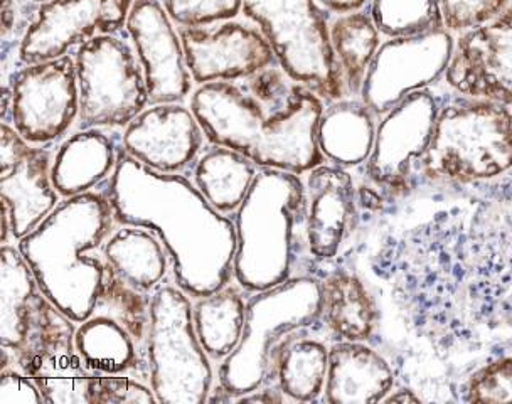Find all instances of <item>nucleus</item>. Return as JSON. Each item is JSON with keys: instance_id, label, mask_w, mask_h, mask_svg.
Returning <instances> with one entry per match:
<instances>
[{"instance_id": "nucleus-1", "label": "nucleus", "mask_w": 512, "mask_h": 404, "mask_svg": "<svg viewBox=\"0 0 512 404\" xmlns=\"http://www.w3.org/2000/svg\"><path fill=\"white\" fill-rule=\"evenodd\" d=\"M103 192L120 226L159 236L174 282L189 297L211 295L235 278V219L214 209L187 177L154 171L122 150Z\"/></svg>"}, {"instance_id": "nucleus-2", "label": "nucleus", "mask_w": 512, "mask_h": 404, "mask_svg": "<svg viewBox=\"0 0 512 404\" xmlns=\"http://www.w3.org/2000/svg\"><path fill=\"white\" fill-rule=\"evenodd\" d=\"M209 144L241 152L258 167L309 174L326 162L317 144L324 100L294 83L285 101L260 100L245 83L213 81L191 96Z\"/></svg>"}, {"instance_id": "nucleus-3", "label": "nucleus", "mask_w": 512, "mask_h": 404, "mask_svg": "<svg viewBox=\"0 0 512 404\" xmlns=\"http://www.w3.org/2000/svg\"><path fill=\"white\" fill-rule=\"evenodd\" d=\"M115 223L105 192H85L59 202L17 241L44 295L76 324L90 317L102 293L108 266L95 251L105 246Z\"/></svg>"}, {"instance_id": "nucleus-4", "label": "nucleus", "mask_w": 512, "mask_h": 404, "mask_svg": "<svg viewBox=\"0 0 512 404\" xmlns=\"http://www.w3.org/2000/svg\"><path fill=\"white\" fill-rule=\"evenodd\" d=\"M235 280L245 292L277 287L294 275L300 231L307 223V189L294 172L260 167L236 211Z\"/></svg>"}, {"instance_id": "nucleus-5", "label": "nucleus", "mask_w": 512, "mask_h": 404, "mask_svg": "<svg viewBox=\"0 0 512 404\" xmlns=\"http://www.w3.org/2000/svg\"><path fill=\"white\" fill-rule=\"evenodd\" d=\"M322 320L320 280L297 275L277 287L251 293L246 302L243 337L221 361L218 381L233 401L265 386H275L283 352L309 335Z\"/></svg>"}, {"instance_id": "nucleus-6", "label": "nucleus", "mask_w": 512, "mask_h": 404, "mask_svg": "<svg viewBox=\"0 0 512 404\" xmlns=\"http://www.w3.org/2000/svg\"><path fill=\"white\" fill-rule=\"evenodd\" d=\"M420 169L430 181L460 184L504 176L512 169L511 108L464 95L445 101Z\"/></svg>"}, {"instance_id": "nucleus-7", "label": "nucleus", "mask_w": 512, "mask_h": 404, "mask_svg": "<svg viewBox=\"0 0 512 404\" xmlns=\"http://www.w3.org/2000/svg\"><path fill=\"white\" fill-rule=\"evenodd\" d=\"M241 12L258 26L290 81L327 103L346 96L331 26L317 0H243Z\"/></svg>"}, {"instance_id": "nucleus-8", "label": "nucleus", "mask_w": 512, "mask_h": 404, "mask_svg": "<svg viewBox=\"0 0 512 404\" xmlns=\"http://www.w3.org/2000/svg\"><path fill=\"white\" fill-rule=\"evenodd\" d=\"M191 297L164 282L150 298L149 383L162 404L208 403L213 366L194 327Z\"/></svg>"}, {"instance_id": "nucleus-9", "label": "nucleus", "mask_w": 512, "mask_h": 404, "mask_svg": "<svg viewBox=\"0 0 512 404\" xmlns=\"http://www.w3.org/2000/svg\"><path fill=\"white\" fill-rule=\"evenodd\" d=\"M76 322L44 295L17 246L2 245V352L27 376L76 351Z\"/></svg>"}, {"instance_id": "nucleus-10", "label": "nucleus", "mask_w": 512, "mask_h": 404, "mask_svg": "<svg viewBox=\"0 0 512 404\" xmlns=\"http://www.w3.org/2000/svg\"><path fill=\"white\" fill-rule=\"evenodd\" d=\"M78 128H123L149 107L139 56L118 34H98L76 49Z\"/></svg>"}, {"instance_id": "nucleus-11", "label": "nucleus", "mask_w": 512, "mask_h": 404, "mask_svg": "<svg viewBox=\"0 0 512 404\" xmlns=\"http://www.w3.org/2000/svg\"><path fill=\"white\" fill-rule=\"evenodd\" d=\"M150 298L108 268L95 309L76 327L75 349L90 371L132 376L149 369Z\"/></svg>"}, {"instance_id": "nucleus-12", "label": "nucleus", "mask_w": 512, "mask_h": 404, "mask_svg": "<svg viewBox=\"0 0 512 404\" xmlns=\"http://www.w3.org/2000/svg\"><path fill=\"white\" fill-rule=\"evenodd\" d=\"M4 86L12 91L11 123L31 145L61 139L80 113L76 61L71 54L24 64Z\"/></svg>"}, {"instance_id": "nucleus-13", "label": "nucleus", "mask_w": 512, "mask_h": 404, "mask_svg": "<svg viewBox=\"0 0 512 404\" xmlns=\"http://www.w3.org/2000/svg\"><path fill=\"white\" fill-rule=\"evenodd\" d=\"M454 46L447 29L388 39L379 46L369 66L361 101L374 117H384L410 93L427 90V86L445 76Z\"/></svg>"}, {"instance_id": "nucleus-14", "label": "nucleus", "mask_w": 512, "mask_h": 404, "mask_svg": "<svg viewBox=\"0 0 512 404\" xmlns=\"http://www.w3.org/2000/svg\"><path fill=\"white\" fill-rule=\"evenodd\" d=\"M135 0H48L22 36L21 64L66 56L98 34H120Z\"/></svg>"}, {"instance_id": "nucleus-15", "label": "nucleus", "mask_w": 512, "mask_h": 404, "mask_svg": "<svg viewBox=\"0 0 512 404\" xmlns=\"http://www.w3.org/2000/svg\"><path fill=\"white\" fill-rule=\"evenodd\" d=\"M438 108L437 98L428 90H420L384 115L366 162L369 181L393 192L410 187L415 165H420L432 142Z\"/></svg>"}, {"instance_id": "nucleus-16", "label": "nucleus", "mask_w": 512, "mask_h": 404, "mask_svg": "<svg viewBox=\"0 0 512 404\" xmlns=\"http://www.w3.org/2000/svg\"><path fill=\"white\" fill-rule=\"evenodd\" d=\"M445 81L459 95L512 107V6L494 21L460 34Z\"/></svg>"}, {"instance_id": "nucleus-17", "label": "nucleus", "mask_w": 512, "mask_h": 404, "mask_svg": "<svg viewBox=\"0 0 512 404\" xmlns=\"http://www.w3.org/2000/svg\"><path fill=\"white\" fill-rule=\"evenodd\" d=\"M132 39L144 68L149 105L182 103L192 90L181 36L162 0H135L127 19Z\"/></svg>"}, {"instance_id": "nucleus-18", "label": "nucleus", "mask_w": 512, "mask_h": 404, "mask_svg": "<svg viewBox=\"0 0 512 404\" xmlns=\"http://www.w3.org/2000/svg\"><path fill=\"white\" fill-rule=\"evenodd\" d=\"M192 80L199 86L213 81L248 80L278 66L277 56L260 29L228 21L211 27H179Z\"/></svg>"}, {"instance_id": "nucleus-19", "label": "nucleus", "mask_w": 512, "mask_h": 404, "mask_svg": "<svg viewBox=\"0 0 512 404\" xmlns=\"http://www.w3.org/2000/svg\"><path fill=\"white\" fill-rule=\"evenodd\" d=\"M53 160L43 145L22 139L12 123H2V204L11 213L12 238L32 233L58 208L51 177Z\"/></svg>"}, {"instance_id": "nucleus-20", "label": "nucleus", "mask_w": 512, "mask_h": 404, "mask_svg": "<svg viewBox=\"0 0 512 404\" xmlns=\"http://www.w3.org/2000/svg\"><path fill=\"white\" fill-rule=\"evenodd\" d=\"M203 127L182 103L150 105L128 123L122 150L162 174H184L203 154Z\"/></svg>"}, {"instance_id": "nucleus-21", "label": "nucleus", "mask_w": 512, "mask_h": 404, "mask_svg": "<svg viewBox=\"0 0 512 404\" xmlns=\"http://www.w3.org/2000/svg\"><path fill=\"white\" fill-rule=\"evenodd\" d=\"M305 189L307 248L317 260H332L356 213L354 181L346 169L322 164L309 172Z\"/></svg>"}, {"instance_id": "nucleus-22", "label": "nucleus", "mask_w": 512, "mask_h": 404, "mask_svg": "<svg viewBox=\"0 0 512 404\" xmlns=\"http://www.w3.org/2000/svg\"><path fill=\"white\" fill-rule=\"evenodd\" d=\"M122 152V135L103 128L78 130L59 145L51 177L59 196H80L91 192L113 176Z\"/></svg>"}, {"instance_id": "nucleus-23", "label": "nucleus", "mask_w": 512, "mask_h": 404, "mask_svg": "<svg viewBox=\"0 0 512 404\" xmlns=\"http://www.w3.org/2000/svg\"><path fill=\"white\" fill-rule=\"evenodd\" d=\"M393 384V369L373 347L356 341H339L329 347L326 403H383Z\"/></svg>"}, {"instance_id": "nucleus-24", "label": "nucleus", "mask_w": 512, "mask_h": 404, "mask_svg": "<svg viewBox=\"0 0 512 404\" xmlns=\"http://www.w3.org/2000/svg\"><path fill=\"white\" fill-rule=\"evenodd\" d=\"M107 266L139 292L152 293L169 273V253L159 236L147 228L123 224L103 246Z\"/></svg>"}, {"instance_id": "nucleus-25", "label": "nucleus", "mask_w": 512, "mask_h": 404, "mask_svg": "<svg viewBox=\"0 0 512 404\" xmlns=\"http://www.w3.org/2000/svg\"><path fill=\"white\" fill-rule=\"evenodd\" d=\"M376 128L373 112L363 101H334L320 117L317 144L326 160L337 167H358L373 152Z\"/></svg>"}, {"instance_id": "nucleus-26", "label": "nucleus", "mask_w": 512, "mask_h": 404, "mask_svg": "<svg viewBox=\"0 0 512 404\" xmlns=\"http://www.w3.org/2000/svg\"><path fill=\"white\" fill-rule=\"evenodd\" d=\"M258 165L230 147L211 144L192 167L194 184L219 213L231 216L240 209L258 174Z\"/></svg>"}, {"instance_id": "nucleus-27", "label": "nucleus", "mask_w": 512, "mask_h": 404, "mask_svg": "<svg viewBox=\"0 0 512 404\" xmlns=\"http://www.w3.org/2000/svg\"><path fill=\"white\" fill-rule=\"evenodd\" d=\"M322 320L341 341H368L378 322V310L361 278L336 270L320 280Z\"/></svg>"}, {"instance_id": "nucleus-28", "label": "nucleus", "mask_w": 512, "mask_h": 404, "mask_svg": "<svg viewBox=\"0 0 512 404\" xmlns=\"http://www.w3.org/2000/svg\"><path fill=\"white\" fill-rule=\"evenodd\" d=\"M246 302L245 290L231 283L218 292L196 298L192 310L194 327L211 359L223 361L240 344L245 330Z\"/></svg>"}, {"instance_id": "nucleus-29", "label": "nucleus", "mask_w": 512, "mask_h": 404, "mask_svg": "<svg viewBox=\"0 0 512 404\" xmlns=\"http://www.w3.org/2000/svg\"><path fill=\"white\" fill-rule=\"evenodd\" d=\"M378 27L369 12L342 14L331 24V41L349 95H361L364 78L379 46Z\"/></svg>"}, {"instance_id": "nucleus-30", "label": "nucleus", "mask_w": 512, "mask_h": 404, "mask_svg": "<svg viewBox=\"0 0 512 404\" xmlns=\"http://www.w3.org/2000/svg\"><path fill=\"white\" fill-rule=\"evenodd\" d=\"M329 371V347L310 335L295 339L283 352L278 388L295 403H312L324 394Z\"/></svg>"}, {"instance_id": "nucleus-31", "label": "nucleus", "mask_w": 512, "mask_h": 404, "mask_svg": "<svg viewBox=\"0 0 512 404\" xmlns=\"http://www.w3.org/2000/svg\"><path fill=\"white\" fill-rule=\"evenodd\" d=\"M369 14L386 38H411L445 29L438 0H371Z\"/></svg>"}, {"instance_id": "nucleus-32", "label": "nucleus", "mask_w": 512, "mask_h": 404, "mask_svg": "<svg viewBox=\"0 0 512 404\" xmlns=\"http://www.w3.org/2000/svg\"><path fill=\"white\" fill-rule=\"evenodd\" d=\"M93 378L76 351L51 357L32 376L48 404H91Z\"/></svg>"}, {"instance_id": "nucleus-33", "label": "nucleus", "mask_w": 512, "mask_h": 404, "mask_svg": "<svg viewBox=\"0 0 512 404\" xmlns=\"http://www.w3.org/2000/svg\"><path fill=\"white\" fill-rule=\"evenodd\" d=\"M179 27H208L233 21L243 11V0H162Z\"/></svg>"}, {"instance_id": "nucleus-34", "label": "nucleus", "mask_w": 512, "mask_h": 404, "mask_svg": "<svg viewBox=\"0 0 512 404\" xmlns=\"http://www.w3.org/2000/svg\"><path fill=\"white\" fill-rule=\"evenodd\" d=\"M448 32H467L494 21L511 7L512 0H438Z\"/></svg>"}, {"instance_id": "nucleus-35", "label": "nucleus", "mask_w": 512, "mask_h": 404, "mask_svg": "<svg viewBox=\"0 0 512 404\" xmlns=\"http://www.w3.org/2000/svg\"><path fill=\"white\" fill-rule=\"evenodd\" d=\"M464 399L469 403H512V356L479 369L469 379Z\"/></svg>"}, {"instance_id": "nucleus-36", "label": "nucleus", "mask_w": 512, "mask_h": 404, "mask_svg": "<svg viewBox=\"0 0 512 404\" xmlns=\"http://www.w3.org/2000/svg\"><path fill=\"white\" fill-rule=\"evenodd\" d=\"M159 403L154 389L128 374L95 373L91 386V404Z\"/></svg>"}, {"instance_id": "nucleus-37", "label": "nucleus", "mask_w": 512, "mask_h": 404, "mask_svg": "<svg viewBox=\"0 0 512 404\" xmlns=\"http://www.w3.org/2000/svg\"><path fill=\"white\" fill-rule=\"evenodd\" d=\"M0 403L2 404H43L44 398L36 381L21 373L16 367L2 371L0 383Z\"/></svg>"}, {"instance_id": "nucleus-38", "label": "nucleus", "mask_w": 512, "mask_h": 404, "mask_svg": "<svg viewBox=\"0 0 512 404\" xmlns=\"http://www.w3.org/2000/svg\"><path fill=\"white\" fill-rule=\"evenodd\" d=\"M236 403H283L288 401L287 396L282 393V389L275 386H265V388L256 389L251 393L243 394L235 398Z\"/></svg>"}, {"instance_id": "nucleus-39", "label": "nucleus", "mask_w": 512, "mask_h": 404, "mask_svg": "<svg viewBox=\"0 0 512 404\" xmlns=\"http://www.w3.org/2000/svg\"><path fill=\"white\" fill-rule=\"evenodd\" d=\"M317 2L334 14H349V12L361 11L369 0H317Z\"/></svg>"}, {"instance_id": "nucleus-40", "label": "nucleus", "mask_w": 512, "mask_h": 404, "mask_svg": "<svg viewBox=\"0 0 512 404\" xmlns=\"http://www.w3.org/2000/svg\"><path fill=\"white\" fill-rule=\"evenodd\" d=\"M418 401H420V398H418L413 391H410V389H400V391H396V393L391 391V393L384 398V403H418Z\"/></svg>"}, {"instance_id": "nucleus-41", "label": "nucleus", "mask_w": 512, "mask_h": 404, "mask_svg": "<svg viewBox=\"0 0 512 404\" xmlns=\"http://www.w3.org/2000/svg\"><path fill=\"white\" fill-rule=\"evenodd\" d=\"M9 2H11V0H2V6H6Z\"/></svg>"}, {"instance_id": "nucleus-42", "label": "nucleus", "mask_w": 512, "mask_h": 404, "mask_svg": "<svg viewBox=\"0 0 512 404\" xmlns=\"http://www.w3.org/2000/svg\"><path fill=\"white\" fill-rule=\"evenodd\" d=\"M34 2H38V4H43V2H48V0H34Z\"/></svg>"}]
</instances>
